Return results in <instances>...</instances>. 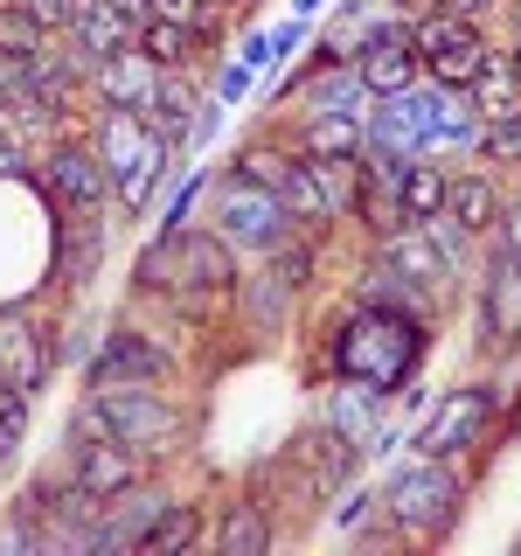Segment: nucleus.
I'll use <instances>...</instances> for the list:
<instances>
[{
	"label": "nucleus",
	"mask_w": 521,
	"mask_h": 556,
	"mask_svg": "<svg viewBox=\"0 0 521 556\" xmlns=\"http://www.w3.org/2000/svg\"><path fill=\"white\" fill-rule=\"evenodd\" d=\"M223 174H243V181H257V188H285V174H292V139H243Z\"/></svg>",
	"instance_id": "nucleus-35"
},
{
	"label": "nucleus",
	"mask_w": 521,
	"mask_h": 556,
	"mask_svg": "<svg viewBox=\"0 0 521 556\" xmlns=\"http://www.w3.org/2000/svg\"><path fill=\"white\" fill-rule=\"evenodd\" d=\"M63 42L77 49L84 63H104V56H126V49L139 42V28H132L126 14L112 8V0H84V8H77V22L63 28Z\"/></svg>",
	"instance_id": "nucleus-25"
},
{
	"label": "nucleus",
	"mask_w": 521,
	"mask_h": 556,
	"mask_svg": "<svg viewBox=\"0 0 521 556\" xmlns=\"http://www.w3.org/2000/svg\"><path fill=\"white\" fill-rule=\"evenodd\" d=\"M208 543L223 556H271L278 549V515L257 494H237V501H223V508L208 515Z\"/></svg>",
	"instance_id": "nucleus-21"
},
{
	"label": "nucleus",
	"mask_w": 521,
	"mask_h": 556,
	"mask_svg": "<svg viewBox=\"0 0 521 556\" xmlns=\"http://www.w3.org/2000/svg\"><path fill=\"white\" fill-rule=\"evenodd\" d=\"M320 8H327V0H292V14H300V22H313Z\"/></svg>",
	"instance_id": "nucleus-50"
},
{
	"label": "nucleus",
	"mask_w": 521,
	"mask_h": 556,
	"mask_svg": "<svg viewBox=\"0 0 521 556\" xmlns=\"http://www.w3.org/2000/svg\"><path fill=\"white\" fill-rule=\"evenodd\" d=\"M439 8H452V14H473V22H486V14H494L500 0H439Z\"/></svg>",
	"instance_id": "nucleus-48"
},
{
	"label": "nucleus",
	"mask_w": 521,
	"mask_h": 556,
	"mask_svg": "<svg viewBox=\"0 0 521 556\" xmlns=\"http://www.w3.org/2000/svg\"><path fill=\"white\" fill-rule=\"evenodd\" d=\"M167 486H153V480H139V486H126V494H112L98 508V521H91V556H126V549H139V535L153 529V515L167 508Z\"/></svg>",
	"instance_id": "nucleus-17"
},
{
	"label": "nucleus",
	"mask_w": 521,
	"mask_h": 556,
	"mask_svg": "<svg viewBox=\"0 0 521 556\" xmlns=\"http://www.w3.org/2000/svg\"><path fill=\"white\" fill-rule=\"evenodd\" d=\"M28 410H35V396L0 382V473H8V466L22 459V445H28Z\"/></svg>",
	"instance_id": "nucleus-39"
},
{
	"label": "nucleus",
	"mask_w": 521,
	"mask_h": 556,
	"mask_svg": "<svg viewBox=\"0 0 521 556\" xmlns=\"http://www.w3.org/2000/svg\"><path fill=\"white\" fill-rule=\"evenodd\" d=\"M91 153H98L104 181H112V208H118V216H147L153 188H167L174 174H181V161H188V153H174L139 112H98Z\"/></svg>",
	"instance_id": "nucleus-4"
},
{
	"label": "nucleus",
	"mask_w": 521,
	"mask_h": 556,
	"mask_svg": "<svg viewBox=\"0 0 521 556\" xmlns=\"http://www.w3.org/2000/svg\"><path fill=\"white\" fill-rule=\"evenodd\" d=\"M202 84H195V70H161V91H153V112H147V126L167 139L174 153H188V132H195V112H202Z\"/></svg>",
	"instance_id": "nucleus-26"
},
{
	"label": "nucleus",
	"mask_w": 521,
	"mask_h": 556,
	"mask_svg": "<svg viewBox=\"0 0 521 556\" xmlns=\"http://www.w3.org/2000/svg\"><path fill=\"white\" fill-rule=\"evenodd\" d=\"M347 63L361 70L369 98H396V91H410V84H424V63H417V49H410V22H404V14H390V22H382Z\"/></svg>",
	"instance_id": "nucleus-15"
},
{
	"label": "nucleus",
	"mask_w": 521,
	"mask_h": 556,
	"mask_svg": "<svg viewBox=\"0 0 521 556\" xmlns=\"http://www.w3.org/2000/svg\"><path fill=\"white\" fill-rule=\"evenodd\" d=\"M486 243H500L508 257H521V195L500 202V223H494V237H486Z\"/></svg>",
	"instance_id": "nucleus-44"
},
{
	"label": "nucleus",
	"mask_w": 521,
	"mask_h": 556,
	"mask_svg": "<svg viewBox=\"0 0 521 556\" xmlns=\"http://www.w3.org/2000/svg\"><path fill=\"white\" fill-rule=\"evenodd\" d=\"M473 161L480 167H500V174H521V104L508 112H486L480 132H473Z\"/></svg>",
	"instance_id": "nucleus-33"
},
{
	"label": "nucleus",
	"mask_w": 521,
	"mask_h": 556,
	"mask_svg": "<svg viewBox=\"0 0 521 556\" xmlns=\"http://www.w3.org/2000/svg\"><path fill=\"white\" fill-rule=\"evenodd\" d=\"M139 56L147 63H161V70H195V56L208 49V35L202 28H188V22H161V14H153L147 28H139Z\"/></svg>",
	"instance_id": "nucleus-31"
},
{
	"label": "nucleus",
	"mask_w": 521,
	"mask_h": 556,
	"mask_svg": "<svg viewBox=\"0 0 521 556\" xmlns=\"http://www.w3.org/2000/svg\"><path fill=\"white\" fill-rule=\"evenodd\" d=\"M132 286L167 300L188 320H216L237 300V251L208 223H181V230H153L147 251L132 257Z\"/></svg>",
	"instance_id": "nucleus-1"
},
{
	"label": "nucleus",
	"mask_w": 521,
	"mask_h": 556,
	"mask_svg": "<svg viewBox=\"0 0 521 556\" xmlns=\"http://www.w3.org/2000/svg\"><path fill=\"white\" fill-rule=\"evenodd\" d=\"M56 216V257H49V278H56L63 292H84L104 265V243H112V230H104V208H49Z\"/></svg>",
	"instance_id": "nucleus-14"
},
{
	"label": "nucleus",
	"mask_w": 521,
	"mask_h": 556,
	"mask_svg": "<svg viewBox=\"0 0 521 556\" xmlns=\"http://www.w3.org/2000/svg\"><path fill=\"white\" fill-rule=\"evenodd\" d=\"M424 355H431V327L410 320V313L347 300V313L327 327V369L347 382H369L382 396H396L410 376H424Z\"/></svg>",
	"instance_id": "nucleus-2"
},
{
	"label": "nucleus",
	"mask_w": 521,
	"mask_h": 556,
	"mask_svg": "<svg viewBox=\"0 0 521 556\" xmlns=\"http://www.w3.org/2000/svg\"><path fill=\"white\" fill-rule=\"evenodd\" d=\"M49 42V28L28 14V0H0V56H35Z\"/></svg>",
	"instance_id": "nucleus-38"
},
{
	"label": "nucleus",
	"mask_w": 521,
	"mask_h": 556,
	"mask_svg": "<svg viewBox=\"0 0 521 556\" xmlns=\"http://www.w3.org/2000/svg\"><path fill=\"white\" fill-rule=\"evenodd\" d=\"M410 49H417V63H424V84H459V91L480 77V63L494 56L486 22L452 14V8H439V0H424V8L410 14Z\"/></svg>",
	"instance_id": "nucleus-8"
},
{
	"label": "nucleus",
	"mask_w": 521,
	"mask_h": 556,
	"mask_svg": "<svg viewBox=\"0 0 521 556\" xmlns=\"http://www.w3.org/2000/svg\"><path fill=\"white\" fill-rule=\"evenodd\" d=\"M285 208H292V223L300 230H313V237H327L334 230V208H327V188H320V174H313V161L306 153H292V174H285Z\"/></svg>",
	"instance_id": "nucleus-32"
},
{
	"label": "nucleus",
	"mask_w": 521,
	"mask_h": 556,
	"mask_svg": "<svg viewBox=\"0 0 521 556\" xmlns=\"http://www.w3.org/2000/svg\"><path fill=\"white\" fill-rule=\"evenodd\" d=\"M376 265H390L396 278H410V286H424V292H439V300H452V265L439 257V243L424 237V223H404V230H390V237H376Z\"/></svg>",
	"instance_id": "nucleus-20"
},
{
	"label": "nucleus",
	"mask_w": 521,
	"mask_h": 556,
	"mask_svg": "<svg viewBox=\"0 0 521 556\" xmlns=\"http://www.w3.org/2000/svg\"><path fill=\"white\" fill-rule=\"evenodd\" d=\"M153 91H161V63H147L139 49H126V56H104L91 63V98L98 112H153Z\"/></svg>",
	"instance_id": "nucleus-19"
},
{
	"label": "nucleus",
	"mask_w": 521,
	"mask_h": 556,
	"mask_svg": "<svg viewBox=\"0 0 521 556\" xmlns=\"http://www.w3.org/2000/svg\"><path fill=\"white\" fill-rule=\"evenodd\" d=\"M500 56H508V70H514V84H521V28L508 35V42H500Z\"/></svg>",
	"instance_id": "nucleus-49"
},
{
	"label": "nucleus",
	"mask_w": 521,
	"mask_h": 556,
	"mask_svg": "<svg viewBox=\"0 0 521 556\" xmlns=\"http://www.w3.org/2000/svg\"><path fill=\"white\" fill-rule=\"evenodd\" d=\"M480 348L486 355L521 348V257H508L500 243L480 271Z\"/></svg>",
	"instance_id": "nucleus-16"
},
{
	"label": "nucleus",
	"mask_w": 521,
	"mask_h": 556,
	"mask_svg": "<svg viewBox=\"0 0 521 556\" xmlns=\"http://www.w3.org/2000/svg\"><path fill=\"white\" fill-rule=\"evenodd\" d=\"M77 8H84V0H28V14H35L49 35H63L69 22H77Z\"/></svg>",
	"instance_id": "nucleus-46"
},
{
	"label": "nucleus",
	"mask_w": 521,
	"mask_h": 556,
	"mask_svg": "<svg viewBox=\"0 0 521 556\" xmlns=\"http://www.w3.org/2000/svg\"><path fill=\"white\" fill-rule=\"evenodd\" d=\"M22 56H0V98H14V91H22Z\"/></svg>",
	"instance_id": "nucleus-47"
},
{
	"label": "nucleus",
	"mask_w": 521,
	"mask_h": 556,
	"mask_svg": "<svg viewBox=\"0 0 521 556\" xmlns=\"http://www.w3.org/2000/svg\"><path fill=\"white\" fill-rule=\"evenodd\" d=\"M195 543H208V508L174 494L167 508L153 515V529L139 535V556H181V549H195Z\"/></svg>",
	"instance_id": "nucleus-27"
},
{
	"label": "nucleus",
	"mask_w": 521,
	"mask_h": 556,
	"mask_svg": "<svg viewBox=\"0 0 521 556\" xmlns=\"http://www.w3.org/2000/svg\"><path fill=\"white\" fill-rule=\"evenodd\" d=\"M292 153H361V118L300 112V126H292Z\"/></svg>",
	"instance_id": "nucleus-34"
},
{
	"label": "nucleus",
	"mask_w": 521,
	"mask_h": 556,
	"mask_svg": "<svg viewBox=\"0 0 521 556\" xmlns=\"http://www.w3.org/2000/svg\"><path fill=\"white\" fill-rule=\"evenodd\" d=\"M355 306H382V313H410V320H424V327H439V292H424V286H410V278H396L390 265H361V278H355V292H347Z\"/></svg>",
	"instance_id": "nucleus-24"
},
{
	"label": "nucleus",
	"mask_w": 521,
	"mask_h": 556,
	"mask_svg": "<svg viewBox=\"0 0 521 556\" xmlns=\"http://www.w3.org/2000/svg\"><path fill=\"white\" fill-rule=\"evenodd\" d=\"M202 223L216 230L223 243H230L237 257H271L278 243H285L300 223H292V208L278 188H257V181H243V174H208V188H202Z\"/></svg>",
	"instance_id": "nucleus-6"
},
{
	"label": "nucleus",
	"mask_w": 521,
	"mask_h": 556,
	"mask_svg": "<svg viewBox=\"0 0 521 556\" xmlns=\"http://www.w3.org/2000/svg\"><path fill=\"white\" fill-rule=\"evenodd\" d=\"M313 417H327L341 439H355V445H361V459H390V452L404 445V425L390 417V396L369 390V382L334 376V382L320 390V410H313Z\"/></svg>",
	"instance_id": "nucleus-10"
},
{
	"label": "nucleus",
	"mask_w": 521,
	"mask_h": 556,
	"mask_svg": "<svg viewBox=\"0 0 521 556\" xmlns=\"http://www.w3.org/2000/svg\"><path fill=\"white\" fill-rule=\"evenodd\" d=\"M285 452H292V459H300L306 473L327 486V494H341L347 480H361V445H355V439H341V431L327 425V417H306V425L285 439Z\"/></svg>",
	"instance_id": "nucleus-18"
},
{
	"label": "nucleus",
	"mask_w": 521,
	"mask_h": 556,
	"mask_svg": "<svg viewBox=\"0 0 521 556\" xmlns=\"http://www.w3.org/2000/svg\"><path fill=\"white\" fill-rule=\"evenodd\" d=\"M445 208V167L439 153H417V161H404V174H396V216L404 223H424Z\"/></svg>",
	"instance_id": "nucleus-30"
},
{
	"label": "nucleus",
	"mask_w": 521,
	"mask_h": 556,
	"mask_svg": "<svg viewBox=\"0 0 521 556\" xmlns=\"http://www.w3.org/2000/svg\"><path fill=\"white\" fill-rule=\"evenodd\" d=\"M174 376V348L153 341L147 327L112 320L98 334V348L84 355V390H112V382H167Z\"/></svg>",
	"instance_id": "nucleus-9"
},
{
	"label": "nucleus",
	"mask_w": 521,
	"mask_h": 556,
	"mask_svg": "<svg viewBox=\"0 0 521 556\" xmlns=\"http://www.w3.org/2000/svg\"><path fill=\"white\" fill-rule=\"evenodd\" d=\"M237 306H243V327H251V334H278L285 313H292V286L265 265V271L237 278Z\"/></svg>",
	"instance_id": "nucleus-29"
},
{
	"label": "nucleus",
	"mask_w": 521,
	"mask_h": 556,
	"mask_svg": "<svg viewBox=\"0 0 521 556\" xmlns=\"http://www.w3.org/2000/svg\"><path fill=\"white\" fill-rule=\"evenodd\" d=\"M42 195H49V208H104L112 202V181H104L91 139H77V132L49 139L42 147Z\"/></svg>",
	"instance_id": "nucleus-13"
},
{
	"label": "nucleus",
	"mask_w": 521,
	"mask_h": 556,
	"mask_svg": "<svg viewBox=\"0 0 521 556\" xmlns=\"http://www.w3.org/2000/svg\"><path fill=\"white\" fill-rule=\"evenodd\" d=\"M202 188H208V167L181 161V174H174V195H167V208H161V230H181V223H195Z\"/></svg>",
	"instance_id": "nucleus-40"
},
{
	"label": "nucleus",
	"mask_w": 521,
	"mask_h": 556,
	"mask_svg": "<svg viewBox=\"0 0 521 556\" xmlns=\"http://www.w3.org/2000/svg\"><path fill=\"white\" fill-rule=\"evenodd\" d=\"M466 98H473V112H480V118H486V112H508V104H521V84H514V70H508V56H500V49L480 63V77L466 84Z\"/></svg>",
	"instance_id": "nucleus-37"
},
{
	"label": "nucleus",
	"mask_w": 521,
	"mask_h": 556,
	"mask_svg": "<svg viewBox=\"0 0 521 556\" xmlns=\"http://www.w3.org/2000/svg\"><path fill=\"white\" fill-rule=\"evenodd\" d=\"M56 369V327H42L28 306H0V382L22 396H42Z\"/></svg>",
	"instance_id": "nucleus-12"
},
{
	"label": "nucleus",
	"mask_w": 521,
	"mask_h": 556,
	"mask_svg": "<svg viewBox=\"0 0 521 556\" xmlns=\"http://www.w3.org/2000/svg\"><path fill=\"white\" fill-rule=\"evenodd\" d=\"M300 98H306V112H334V118H369V104H376L355 63H334V70H320V77H306Z\"/></svg>",
	"instance_id": "nucleus-28"
},
{
	"label": "nucleus",
	"mask_w": 521,
	"mask_h": 556,
	"mask_svg": "<svg viewBox=\"0 0 521 556\" xmlns=\"http://www.w3.org/2000/svg\"><path fill=\"white\" fill-rule=\"evenodd\" d=\"M486 396H494V410L508 417H521V348H500V369H494V382H486Z\"/></svg>",
	"instance_id": "nucleus-42"
},
{
	"label": "nucleus",
	"mask_w": 521,
	"mask_h": 556,
	"mask_svg": "<svg viewBox=\"0 0 521 556\" xmlns=\"http://www.w3.org/2000/svg\"><path fill=\"white\" fill-rule=\"evenodd\" d=\"M376 494H382V515H390L396 543L431 549V543H445V535L459 529V508H466V494H473V480H466L452 459L404 452V459L376 480Z\"/></svg>",
	"instance_id": "nucleus-3"
},
{
	"label": "nucleus",
	"mask_w": 521,
	"mask_h": 556,
	"mask_svg": "<svg viewBox=\"0 0 521 556\" xmlns=\"http://www.w3.org/2000/svg\"><path fill=\"white\" fill-rule=\"evenodd\" d=\"M98 410V425L112 439H126L132 452H147L153 466H167L188 445V410L174 404L161 382H112V390H84Z\"/></svg>",
	"instance_id": "nucleus-7"
},
{
	"label": "nucleus",
	"mask_w": 521,
	"mask_h": 556,
	"mask_svg": "<svg viewBox=\"0 0 521 556\" xmlns=\"http://www.w3.org/2000/svg\"><path fill=\"white\" fill-rule=\"evenodd\" d=\"M251 84H257V77H251V70H243V63L230 56V63L216 70V84H208V91H216L223 104H243V98H251Z\"/></svg>",
	"instance_id": "nucleus-43"
},
{
	"label": "nucleus",
	"mask_w": 521,
	"mask_h": 556,
	"mask_svg": "<svg viewBox=\"0 0 521 556\" xmlns=\"http://www.w3.org/2000/svg\"><path fill=\"white\" fill-rule=\"evenodd\" d=\"M508 14H514V28H521V0H508Z\"/></svg>",
	"instance_id": "nucleus-51"
},
{
	"label": "nucleus",
	"mask_w": 521,
	"mask_h": 556,
	"mask_svg": "<svg viewBox=\"0 0 521 556\" xmlns=\"http://www.w3.org/2000/svg\"><path fill=\"white\" fill-rule=\"evenodd\" d=\"M480 112L459 84H424V153H466L473 161Z\"/></svg>",
	"instance_id": "nucleus-23"
},
{
	"label": "nucleus",
	"mask_w": 521,
	"mask_h": 556,
	"mask_svg": "<svg viewBox=\"0 0 521 556\" xmlns=\"http://www.w3.org/2000/svg\"><path fill=\"white\" fill-rule=\"evenodd\" d=\"M327 515H334V535H361V529L382 515V494H376V486H355V480H347L341 501H327Z\"/></svg>",
	"instance_id": "nucleus-41"
},
{
	"label": "nucleus",
	"mask_w": 521,
	"mask_h": 556,
	"mask_svg": "<svg viewBox=\"0 0 521 556\" xmlns=\"http://www.w3.org/2000/svg\"><path fill=\"white\" fill-rule=\"evenodd\" d=\"M508 431V417L494 410L486 382H459V390L431 396L424 417L404 431V452H431V459H452L466 480H480V459L494 452V439Z\"/></svg>",
	"instance_id": "nucleus-5"
},
{
	"label": "nucleus",
	"mask_w": 521,
	"mask_h": 556,
	"mask_svg": "<svg viewBox=\"0 0 521 556\" xmlns=\"http://www.w3.org/2000/svg\"><path fill=\"white\" fill-rule=\"evenodd\" d=\"M63 466L91 486L98 501L126 494V486H139V480H153V459L132 452L126 439H112V431H63Z\"/></svg>",
	"instance_id": "nucleus-11"
},
{
	"label": "nucleus",
	"mask_w": 521,
	"mask_h": 556,
	"mask_svg": "<svg viewBox=\"0 0 521 556\" xmlns=\"http://www.w3.org/2000/svg\"><path fill=\"white\" fill-rule=\"evenodd\" d=\"M424 237L439 243V257L452 265V286H466V278H473V265H480V237H473V230H459L445 208H439V216H424Z\"/></svg>",
	"instance_id": "nucleus-36"
},
{
	"label": "nucleus",
	"mask_w": 521,
	"mask_h": 556,
	"mask_svg": "<svg viewBox=\"0 0 521 556\" xmlns=\"http://www.w3.org/2000/svg\"><path fill=\"white\" fill-rule=\"evenodd\" d=\"M500 181H494V167H445V216L459 223V230H473L480 243L494 237V223H500Z\"/></svg>",
	"instance_id": "nucleus-22"
},
{
	"label": "nucleus",
	"mask_w": 521,
	"mask_h": 556,
	"mask_svg": "<svg viewBox=\"0 0 521 556\" xmlns=\"http://www.w3.org/2000/svg\"><path fill=\"white\" fill-rule=\"evenodd\" d=\"M237 63L251 70V77H265V70H271V28H251V35H243V42H237Z\"/></svg>",
	"instance_id": "nucleus-45"
}]
</instances>
